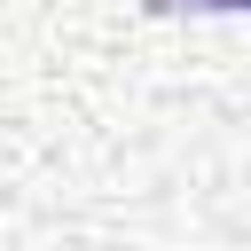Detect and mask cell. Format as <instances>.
Returning <instances> with one entry per match:
<instances>
[{"label": "cell", "instance_id": "7a4b0ae2", "mask_svg": "<svg viewBox=\"0 0 251 251\" xmlns=\"http://www.w3.org/2000/svg\"><path fill=\"white\" fill-rule=\"evenodd\" d=\"M243 8H251V0H243Z\"/></svg>", "mask_w": 251, "mask_h": 251}, {"label": "cell", "instance_id": "6da1fadb", "mask_svg": "<svg viewBox=\"0 0 251 251\" xmlns=\"http://www.w3.org/2000/svg\"><path fill=\"white\" fill-rule=\"evenodd\" d=\"M180 16H227V8H243V0H173Z\"/></svg>", "mask_w": 251, "mask_h": 251}]
</instances>
